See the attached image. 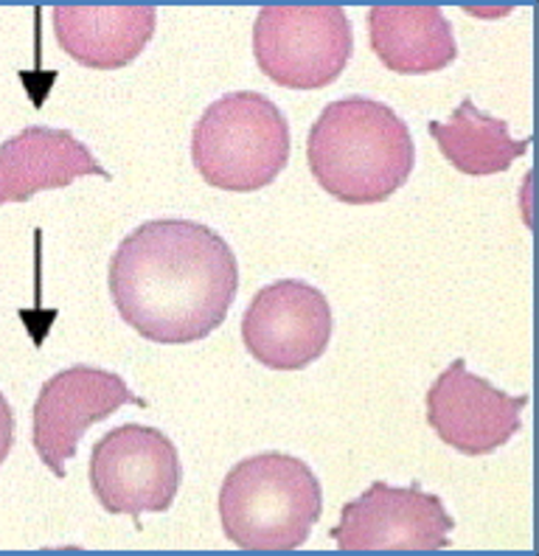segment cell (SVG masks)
<instances>
[{
  "mask_svg": "<svg viewBox=\"0 0 539 556\" xmlns=\"http://www.w3.org/2000/svg\"><path fill=\"white\" fill-rule=\"evenodd\" d=\"M368 37L374 54L393 74H436L459 56L452 23L438 7H374Z\"/></svg>",
  "mask_w": 539,
  "mask_h": 556,
  "instance_id": "4fadbf2b",
  "label": "cell"
},
{
  "mask_svg": "<svg viewBox=\"0 0 539 556\" xmlns=\"http://www.w3.org/2000/svg\"><path fill=\"white\" fill-rule=\"evenodd\" d=\"M216 503L236 548L296 551L324 515V489L296 455L259 453L228 469Z\"/></svg>",
  "mask_w": 539,
  "mask_h": 556,
  "instance_id": "3957f363",
  "label": "cell"
},
{
  "mask_svg": "<svg viewBox=\"0 0 539 556\" xmlns=\"http://www.w3.org/2000/svg\"><path fill=\"white\" fill-rule=\"evenodd\" d=\"M354 51L340 7H264L253 23V54L267 79L290 90L326 88Z\"/></svg>",
  "mask_w": 539,
  "mask_h": 556,
  "instance_id": "5b68a950",
  "label": "cell"
},
{
  "mask_svg": "<svg viewBox=\"0 0 539 556\" xmlns=\"http://www.w3.org/2000/svg\"><path fill=\"white\" fill-rule=\"evenodd\" d=\"M108 278L124 324L161 346L209 338L225 324L239 292L230 244L191 219L138 225L110 256Z\"/></svg>",
  "mask_w": 539,
  "mask_h": 556,
  "instance_id": "6da1fadb",
  "label": "cell"
},
{
  "mask_svg": "<svg viewBox=\"0 0 539 556\" xmlns=\"http://www.w3.org/2000/svg\"><path fill=\"white\" fill-rule=\"evenodd\" d=\"M191 161L214 189L259 191L290 161V124L264 93H225L197 122Z\"/></svg>",
  "mask_w": 539,
  "mask_h": 556,
  "instance_id": "277c9868",
  "label": "cell"
},
{
  "mask_svg": "<svg viewBox=\"0 0 539 556\" xmlns=\"http://www.w3.org/2000/svg\"><path fill=\"white\" fill-rule=\"evenodd\" d=\"M455 529L444 501L422 489L374 481L340 511L331 540L340 551H444Z\"/></svg>",
  "mask_w": 539,
  "mask_h": 556,
  "instance_id": "52a82bcc",
  "label": "cell"
},
{
  "mask_svg": "<svg viewBox=\"0 0 539 556\" xmlns=\"http://www.w3.org/2000/svg\"><path fill=\"white\" fill-rule=\"evenodd\" d=\"M14 447V410L7 402V396L0 394V467L9 458Z\"/></svg>",
  "mask_w": 539,
  "mask_h": 556,
  "instance_id": "9a60e30c",
  "label": "cell"
},
{
  "mask_svg": "<svg viewBox=\"0 0 539 556\" xmlns=\"http://www.w3.org/2000/svg\"><path fill=\"white\" fill-rule=\"evenodd\" d=\"M430 136L438 150L461 175L484 177L512 169V163L528 152L531 138L514 141L509 136V122L486 116L472 99L455 108L447 122H430Z\"/></svg>",
  "mask_w": 539,
  "mask_h": 556,
  "instance_id": "5bb4252c",
  "label": "cell"
},
{
  "mask_svg": "<svg viewBox=\"0 0 539 556\" xmlns=\"http://www.w3.org/2000/svg\"><path fill=\"white\" fill-rule=\"evenodd\" d=\"M110 172L67 129L26 127L0 143V208L26 203L48 189H65L79 177Z\"/></svg>",
  "mask_w": 539,
  "mask_h": 556,
  "instance_id": "8fae6325",
  "label": "cell"
},
{
  "mask_svg": "<svg viewBox=\"0 0 539 556\" xmlns=\"http://www.w3.org/2000/svg\"><path fill=\"white\" fill-rule=\"evenodd\" d=\"M124 405L147 407L127 382L113 371L93 366H74L54 374L40 388L32 410V444L57 478H65V464L79 450L85 430L104 421Z\"/></svg>",
  "mask_w": 539,
  "mask_h": 556,
  "instance_id": "9c48e42d",
  "label": "cell"
},
{
  "mask_svg": "<svg viewBox=\"0 0 539 556\" xmlns=\"http://www.w3.org/2000/svg\"><path fill=\"white\" fill-rule=\"evenodd\" d=\"M306 163L326 194L346 205H374L408 184L416 143L388 104L349 96L326 104L312 124Z\"/></svg>",
  "mask_w": 539,
  "mask_h": 556,
  "instance_id": "7a4b0ae2",
  "label": "cell"
},
{
  "mask_svg": "<svg viewBox=\"0 0 539 556\" xmlns=\"http://www.w3.org/2000/svg\"><path fill=\"white\" fill-rule=\"evenodd\" d=\"M90 489L108 515H129L141 529L143 511H166L183 481L175 441L147 425H122L90 450Z\"/></svg>",
  "mask_w": 539,
  "mask_h": 556,
  "instance_id": "8992f818",
  "label": "cell"
},
{
  "mask_svg": "<svg viewBox=\"0 0 539 556\" xmlns=\"http://www.w3.org/2000/svg\"><path fill=\"white\" fill-rule=\"evenodd\" d=\"M158 26L152 7H57L54 35L85 68L115 71L138 60Z\"/></svg>",
  "mask_w": 539,
  "mask_h": 556,
  "instance_id": "7c38bea8",
  "label": "cell"
},
{
  "mask_svg": "<svg viewBox=\"0 0 539 556\" xmlns=\"http://www.w3.org/2000/svg\"><path fill=\"white\" fill-rule=\"evenodd\" d=\"M528 394H503L489 380L455 359L427 391V425L447 447L480 458L509 444L519 433V414Z\"/></svg>",
  "mask_w": 539,
  "mask_h": 556,
  "instance_id": "30bf717a",
  "label": "cell"
},
{
  "mask_svg": "<svg viewBox=\"0 0 539 556\" xmlns=\"http://www.w3.org/2000/svg\"><path fill=\"white\" fill-rule=\"evenodd\" d=\"M331 306L317 287L281 278L253 295L242 318L250 357L273 371L312 366L331 340Z\"/></svg>",
  "mask_w": 539,
  "mask_h": 556,
  "instance_id": "ba28073f",
  "label": "cell"
}]
</instances>
